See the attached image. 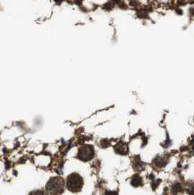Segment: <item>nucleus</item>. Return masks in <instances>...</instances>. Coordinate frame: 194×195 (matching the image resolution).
Masks as SVG:
<instances>
[{"label": "nucleus", "mask_w": 194, "mask_h": 195, "mask_svg": "<svg viewBox=\"0 0 194 195\" xmlns=\"http://www.w3.org/2000/svg\"><path fill=\"white\" fill-rule=\"evenodd\" d=\"M30 195H46L45 194V192L43 191H40V190H37V191H32L30 194Z\"/></svg>", "instance_id": "nucleus-10"}, {"label": "nucleus", "mask_w": 194, "mask_h": 195, "mask_svg": "<svg viewBox=\"0 0 194 195\" xmlns=\"http://www.w3.org/2000/svg\"><path fill=\"white\" fill-rule=\"evenodd\" d=\"M172 191L173 193H177L179 191H182V187L180 186V184H175L172 186Z\"/></svg>", "instance_id": "nucleus-8"}, {"label": "nucleus", "mask_w": 194, "mask_h": 195, "mask_svg": "<svg viewBox=\"0 0 194 195\" xmlns=\"http://www.w3.org/2000/svg\"><path fill=\"white\" fill-rule=\"evenodd\" d=\"M83 179L78 173L73 172L68 176L66 181V187L72 192H78L83 188Z\"/></svg>", "instance_id": "nucleus-2"}, {"label": "nucleus", "mask_w": 194, "mask_h": 195, "mask_svg": "<svg viewBox=\"0 0 194 195\" xmlns=\"http://www.w3.org/2000/svg\"><path fill=\"white\" fill-rule=\"evenodd\" d=\"M155 164L159 167H163L165 164H167V162L166 161L165 159H162V158H158V159H155Z\"/></svg>", "instance_id": "nucleus-7"}, {"label": "nucleus", "mask_w": 194, "mask_h": 195, "mask_svg": "<svg viewBox=\"0 0 194 195\" xmlns=\"http://www.w3.org/2000/svg\"><path fill=\"white\" fill-rule=\"evenodd\" d=\"M159 182H160V180H158V181H157L156 183H155V182H153V184H152V187H153V190H154L155 189V188H156L157 186H158V185L159 184H158V183H159Z\"/></svg>", "instance_id": "nucleus-11"}, {"label": "nucleus", "mask_w": 194, "mask_h": 195, "mask_svg": "<svg viewBox=\"0 0 194 195\" xmlns=\"http://www.w3.org/2000/svg\"><path fill=\"white\" fill-rule=\"evenodd\" d=\"M110 142H109V140H103L101 141V147L103 148H106V147H108L109 146H110Z\"/></svg>", "instance_id": "nucleus-9"}, {"label": "nucleus", "mask_w": 194, "mask_h": 195, "mask_svg": "<svg viewBox=\"0 0 194 195\" xmlns=\"http://www.w3.org/2000/svg\"><path fill=\"white\" fill-rule=\"evenodd\" d=\"M64 181L61 177L51 178L46 185L48 192L51 195H60L63 191Z\"/></svg>", "instance_id": "nucleus-1"}, {"label": "nucleus", "mask_w": 194, "mask_h": 195, "mask_svg": "<svg viewBox=\"0 0 194 195\" xmlns=\"http://www.w3.org/2000/svg\"><path fill=\"white\" fill-rule=\"evenodd\" d=\"M106 194V195H118V192H117V191H107L106 194Z\"/></svg>", "instance_id": "nucleus-12"}, {"label": "nucleus", "mask_w": 194, "mask_h": 195, "mask_svg": "<svg viewBox=\"0 0 194 195\" xmlns=\"http://www.w3.org/2000/svg\"><path fill=\"white\" fill-rule=\"evenodd\" d=\"M133 167H134V169L136 170H143L144 167H145L144 163L140 160V156H138V159H134V164H133Z\"/></svg>", "instance_id": "nucleus-6"}, {"label": "nucleus", "mask_w": 194, "mask_h": 195, "mask_svg": "<svg viewBox=\"0 0 194 195\" xmlns=\"http://www.w3.org/2000/svg\"><path fill=\"white\" fill-rule=\"evenodd\" d=\"M93 156H94V149L92 146L85 145L82 146L78 151V159L83 162L91 160Z\"/></svg>", "instance_id": "nucleus-3"}, {"label": "nucleus", "mask_w": 194, "mask_h": 195, "mask_svg": "<svg viewBox=\"0 0 194 195\" xmlns=\"http://www.w3.org/2000/svg\"><path fill=\"white\" fill-rule=\"evenodd\" d=\"M115 152L121 155H126L128 153V146L123 142H120L115 146Z\"/></svg>", "instance_id": "nucleus-4"}, {"label": "nucleus", "mask_w": 194, "mask_h": 195, "mask_svg": "<svg viewBox=\"0 0 194 195\" xmlns=\"http://www.w3.org/2000/svg\"><path fill=\"white\" fill-rule=\"evenodd\" d=\"M143 178H142L141 176H140L139 175H134V176L132 177L131 184L134 187H138V186L143 185Z\"/></svg>", "instance_id": "nucleus-5"}, {"label": "nucleus", "mask_w": 194, "mask_h": 195, "mask_svg": "<svg viewBox=\"0 0 194 195\" xmlns=\"http://www.w3.org/2000/svg\"><path fill=\"white\" fill-rule=\"evenodd\" d=\"M113 1H114L115 2H119L120 0H113Z\"/></svg>", "instance_id": "nucleus-13"}]
</instances>
